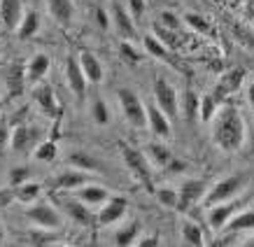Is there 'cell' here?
Returning a JSON list of instances; mask_svg holds the SVG:
<instances>
[{
    "instance_id": "1",
    "label": "cell",
    "mask_w": 254,
    "mask_h": 247,
    "mask_svg": "<svg viewBox=\"0 0 254 247\" xmlns=\"http://www.w3.org/2000/svg\"><path fill=\"white\" fill-rule=\"evenodd\" d=\"M215 145L224 152H238L245 142V119L238 108L231 103H224V108L217 110L215 128H212Z\"/></svg>"
},
{
    "instance_id": "2",
    "label": "cell",
    "mask_w": 254,
    "mask_h": 247,
    "mask_svg": "<svg viewBox=\"0 0 254 247\" xmlns=\"http://www.w3.org/2000/svg\"><path fill=\"white\" fill-rule=\"evenodd\" d=\"M119 149H122L124 163H126V168L131 170L133 178L138 180L147 191H154V166L147 159L145 152H140V149H135L131 145H124V142L119 145Z\"/></svg>"
},
{
    "instance_id": "3",
    "label": "cell",
    "mask_w": 254,
    "mask_h": 247,
    "mask_svg": "<svg viewBox=\"0 0 254 247\" xmlns=\"http://www.w3.org/2000/svg\"><path fill=\"white\" fill-rule=\"evenodd\" d=\"M247 186V175L245 173H233V175H229V178L219 180V182H215L212 185V189L210 191H205V196H203V203L205 205H215V203H224V201H231V198H236V196H240L243 193V189Z\"/></svg>"
},
{
    "instance_id": "4",
    "label": "cell",
    "mask_w": 254,
    "mask_h": 247,
    "mask_svg": "<svg viewBox=\"0 0 254 247\" xmlns=\"http://www.w3.org/2000/svg\"><path fill=\"white\" fill-rule=\"evenodd\" d=\"M117 98H119V105H122V112L126 117V122L131 124L133 128L149 126V122H147V105L140 101V96L133 89H119Z\"/></svg>"
},
{
    "instance_id": "5",
    "label": "cell",
    "mask_w": 254,
    "mask_h": 247,
    "mask_svg": "<svg viewBox=\"0 0 254 247\" xmlns=\"http://www.w3.org/2000/svg\"><path fill=\"white\" fill-rule=\"evenodd\" d=\"M26 219L33 222L35 226H42V229H52V231H59L63 229V215L54 205L49 203H35L26 210Z\"/></svg>"
},
{
    "instance_id": "6",
    "label": "cell",
    "mask_w": 254,
    "mask_h": 247,
    "mask_svg": "<svg viewBox=\"0 0 254 247\" xmlns=\"http://www.w3.org/2000/svg\"><path fill=\"white\" fill-rule=\"evenodd\" d=\"M154 101L170 119H175V117L180 115V96H177L175 86L170 84L168 79L159 77L154 82Z\"/></svg>"
},
{
    "instance_id": "7",
    "label": "cell",
    "mask_w": 254,
    "mask_h": 247,
    "mask_svg": "<svg viewBox=\"0 0 254 247\" xmlns=\"http://www.w3.org/2000/svg\"><path fill=\"white\" fill-rule=\"evenodd\" d=\"M243 208V198L236 196L231 201H224V203H215V205H210L208 208V224L210 229H215V231H222L224 226L231 222V217Z\"/></svg>"
},
{
    "instance_id": "8",
    "label": "cell",
    "mask_w": 254,
    "mask_h": 247,
    "mask_svg": "<svg viewBox=\"0 0 254 247\" xmlns=\"http://www.w3.org/2000/svg\"><path fill=\"white\" fill-rule=\"evenodd\" d=\"M243 82H245V68H233V70H229V72H224L222 79L217 82L212 96L217 98V103H226L233 96V93H236L240 86H243Z\"/></svg>"
},
{
    "instance_id": "9",
    "label": "cell",
    "mask_w": 254,
    "mask_h": 247,
    "mask_svg": "<svg viewBox=\"0 0 254 247\" xmlns=\"http://www.w3.org/2000/svg\"><path fill=\"white\" fill-rule=\"evenodd\" d=\"M112 9V23H115L117 33L122 35V40H135L138 38V28H135V19L131 16V12L126 7H122L119 2L110 5Z\"/></svg>"
},
{
    "instance_id": "10",
    "label": "cell",
    "mask_w": 254,
    "mask_h": 247,
    "mask_svg": "<svg viewBox=\"0 0 254 247\" xmlns=\"http://www.w3.org/2000/svg\"><path fill=\"white\" fill-rule=\"evenodd\" d=\"M65 79H68L70 91L75 93L77 98H84L89 79H86L84 70L79 65V59H75V56H68V61H65Z\"/></svg>"
},
{
    "instance_id": "11",
    "label": "cell",
    "mask_w": 254,
    "mask_h": 247,
    "mask_svg": "<svg viewBox=\"0 0 254 247\" xmlns=\"http://www.w3.org/2000/svg\"><path fill=\"white\" fill-rule=\"evenodd\" d=\"M126 210H128V201L122 198V196H110L108 201L103 203V208L98 210V224L103 226H110L119 222L124 215H126Z\"/></svg>"
},
{
    "instance_id": "12",
    "label": "cell",
    "mask_w": 254,
    "mask_h": 247,
    "mask_svg": "<svg viewBox=\"0 0 254 247\" xmlns=\"http://www.w3.org/2000/svg\"><path fill=\"white\" fill-rule=\"evenodd\" d=\"M203 196H205V185L200 180H187L185 185L180 186V201H177L180 212H187L191 205L203 201Z\"/></svg>"
},
{
    "instance_id": "13",
    "label": "cell",
    "mask_w": 254,
    "mask_h": 247,
    "mask_svg": "<svg viewBox=\"0 0 254 247\" xmlns=\"http://www.w3.org/2000/svg\"><path fill=\"white\" fill-rule=\"evenodd\" d=\"M147 122H149V128L154 131V135H159L161 140L170 138L173 135V126H170V117L163 112L159 105H149L147 108Z\"/></svg>"
},
{
    "instance_id": "14",
    "label": "cell",
    "mask_w": 254,
    "mask_h": 247,
    "mask_svg": "<svg viewBox=\"0 0 254 247\" xmlns=\"http://www.w3.org/2000/svg\"><path fill=\"white\" fill-rule=\"evenodd\" d=\"M89 178H91V173H86V170L75 168V166H72V170H63V173L56 175L54 186L56 189H68V191H75V189H79V186H84L86 182H89Z\"/></svg>"
},
{
    "instance_id": "15",
    "label": "cell",
    "mask_w": 254,
    "mask_h": 247,
    "mask_svg": "<svg viewBox=\"0 0 254 247\" xmlns=\"http://www.w3.org/2000/svg\"><path fill=\"white\" fill-rule=\"evenodd\" d=\"M61 205L63 210L68 212L70 219H75L79 226H89L93 222V215L89 212V205L84 201H79L77 196H72V198H61Z\"/></svg>"
},
{
    "instance_id": "16",
    "label": "cell",
    "mask_w": 254,
    "mask_h": 247,
    "mask_svg": "<svg viewBox=\"0 0 254 247\" xmlns=\"http://www.w3.org/2000/svg\"><path fill=\"white\" fill-rule=\"evenodd\" d=\"M33 98H35V103H38L40 108H42V112L49 117H56L59 115V103H56V93L54 89H52V84H38L35 89H33Z\"/></svg>"
},
{
    "instance_id": "17",
    "label": "cell",
    "mask_w": 254,
    "mask_h": 247,
    "mask_svg": "<svg viewBox=\"0 0 254 247\" xmlns=\"http://www.w3.org/2000/svg\"><path fill=\"white\" fill-rule=\"evenodd\" d=\"M142 42H145V49H147V52H149V54H152V56H154V59H161V61H166V63H168V65H173V68H175V70H180V68H182V65L177 63L175 54H173V52H170L168 47L163 45L161 40L156 38L154 33H152V35H145V38H142Z\"/></svg>"
},
{
    "instance_id": "18",
    "label": "cell",
    "mask_w": 254,
    "mask_h": 247,
    "mask_svg": "<svg viewBox=\"0 0 254 247\" xmlns=\"http://www.w3.org/2000/svg\"><path fill=\"white\" fill-rule=\"evenodd\" d=\"M77 59H79V65H82V70H84L86 79H89L91 84H98L100 79H103V75H105L103 63H100L98 56L93 54V52H89V49H84V52H82Z\"/></svg>"
},
{
    "instance_id": "19",
    "label": "cell",
    "mask_w": 254,
    "mask_h": 247,
    "mask_svg": "<svg viewBox=\"0 0 254 247\" xmlns=\"http://www.w3.org/2000/svg\"><path fill=\"white\" fill-rule=\"evenodd\" d=\"M23 2L21 0H2L0 2V19H2V23L7 26V28H19V23H21L23 19Z\"/></svg>"
},
{
    "instance_id": "20",
    "label": "cell",
    "mask_w": 254,
    "mask_h": 247,
    "mask_svg": "<svg viewBox=\"0 0 254 247\" xmlns=\"http://www.w3.org/2000/svg\"><path fill=\"white\" fill-rule=\"evenodd\" d=\"M49 65H52L49 56L42 54V52L35 54L31 61L26 63V82H28V84H38V82H42V77L49 72Z\"/></svg>"
},
{
    "instance_id": "21",
    "label": "cell",
    "mask_w": 254,
    "mask_h": 247,
    "mask_svg": "<svg viewBox=\"0 0 254 247\" xmlns=\"http://www.w3.org/2000/svg\"><path fill=\"white\" fill-rule=\"evenodd\" d=\"M75 196H77L79 201H84L86 205H103V203H105V201L110 198V191L105 189V186L86 182L84 186L75 189Z\"/></svg>"
},
{
    "instance_id": "22",
    "label": "cell",
    "mask_w": 254,
    "mask_h": 247,
    "mask_svg": "<svg viewBox=\"0 0 254 247\" xmlns=\"http://www.w3.org/2000/svg\"><path fill=\"white\" fill-rule=\"evenodd\" d=\"M28 84L26 82V63L23 61H14L7 70V86H9V96L16 98L23 93V86Z\"/></svg>"
},
{
    "instance_id": "23",
    "label": "cell",
    "mask_w": 254,
    "mask_h": 247,
    "mask_svg": "<svg viewBox=\"0 0 254 247\" xmlns=\"http://www.w3.org/2000/svg\"><path fill=\"white\" fill-rule=\"evenodd\" d=\"M47 7L61 26H70L75 19V2L72 0H47Z\"/></svg>"
},
{
    "instance_id": "24",
    "label": "cell",
    "mask_w": 254,
    "mask_h": 247,
    "mask_svg": "<svg viewBox=\"0 0 254 247\" xmlns=\"http://www.w3.org/2000/svg\"><path fill=\"white\" fill-rule=\"evenodd\" d=\"M226 226L233 236L236 233H254V210H240L238 215L231 217V222Z\"/></svg>"
},
{
    "instance_id": "25",
    "label": "cell",
    "mask_w": 254,
    "mask_h": 247,
    "mask_svg": "<svg viewBox=\"0 0 254 247\" xmlns=\"http://www.w3.org/2000/svg\"><path fill=\"white\" fill-rule=\"evenodd\" d=\"M33 135H35V128L26 126V124H19L12 128V138H9V147L14 152H23L26 147L33 142Z\"/></svg>"
},
{
    "instance_id": "26",
    "label": "cell",
    "mask_w": 254,
    "mask_h": 247,
    "mask_svg": "<svg viewBox=\"0 0 254 247\" xmlns=\"http://www.w3.org/2000/svg\"><path fill=\"white\" fill-rule=\"evenodd\" d=\"M231 35L236 40V45H240L243 49L252 52L254 49V31L243 21H231Z\"/></svg>"
},
{
    "instance_id": "27",
    "label": "cell",
    "mask_w": 254,
    "mask_h": 247,
    "mask_svg": "<svg viewBox=\"0 0 254 247\" xmlns=\"http://www.w3.org/2000/svg\"><path fill=\"white\" fill-rule=\"evenodd\" d=\"M198 110H200V96L189 86L182 93V115H185L187 122H196L198 119Z\"/></svg>"
},
{
    "instance_id": "28",
    "label": "cell",
    "mask_w": 254,
    "mask_h": 247,
    "mask_svg": "<svg viewBox=\"0 0 254 247\" xmlns=\"http://www.w3.org/2000/svg\"><path fill=\"white\" fill-rule=\"evenodd\" d=\"M145 154H147V159L152 161V166H156V168H166L168 161L173 159L170 149L166 145H161V142H149L145 149Z\"/></svg>"
},
{
    "instance_id": "29",
    "label": "cell",
    "mask_w": 254,
    "mask_h": 247,
    "mask_svg": "<svg viewBox=\"0 0 254 247\" xmlns=\"http://www.w3.org/2000/svg\"><path fill=\"white\" fill-rule=\"evenodd\" d=\"M68 161H70V166L82 168V170H86V173H96V170L103 168V163L93 154H89V152H72V154L68 156Z\"/></svg>"
},
{
    "instance_id": "30",
    "label": "cell",
    "mask_w": 254,
    "mask_h": 247,
    "mask_svg": "<svg viewBox=\"0 0 254 247\" xmlns=\"http://www.w3.org/2000/svg\"><path fill=\"white\" fill-rule=\"evenodd\" d=\"M180 231H182V238H185L187 245H203L205 238H203V229H200L196 222L191 219H182V224H180Z\"/></svg>"
},
{
    "instance_id": "31",
    "label": "cell",
    "mask_w": 254,
    "mask_h": 247,
    "mask_svg": "<svg viewBox=\"0 0 254 247\" xmlns=\"http://www.w3.org/2000/svg\"><path fill=\"white\" fill-rule=\"evenodd\" d=\"M38 28H40V16H38V12L31 9V12L23 14L21 23H19V28H16V35H19V40H28L38 33Z\"/></svg>"
},
{
    "instance_id": "32",
    "label": "cell",
    "mask_w": 254,
    "mask_h": 247,
    "mask_svg": "<svg viewBox=\"0 0 254 247\" xmlns=\"http://www.w3.org/2000/svg\"><path fill=\"white\" fill-rule=\"evenodd\" d=\"M217 110H219V103L212 93H205V96H200V110H198V119L203 124H208L215 119Z\"/></svg>"
},
{
    "instance_id": "33",
    "label": "cell",
    "mask_w": 254,
    "mask_h": 247,
    "mask_svg": "<svg viewBox=\"0 0 254 247\" xmlns=\"http://www.w3.org/2000/svg\"><path fill=\"white\" fill-rule=\"evenodd\" d=\"M154 35L161 40L163 45L168 47L170 52H175L177 47H180V35H177V31H173V28H168V26H163L161 21L154 23Z\"/></svg>"
},
{
    "instance_id": "34",
    "label": "cell",
    "mask_w": 254,
    "mask_h": 247,
    "mask_svg": "<svg viewBox=\"0 0 254 247\" xmlns=\"http://www.w3.org/2000/svg\"><path fill=\"white\" fill-rule=\"evenodd\" d=\"M138 233H140V224L138 222H131V224H126L124 229L117 231L115 243L117 245H135L138 243Z\"/></svg>"
},
{
    "instance_id": "35",
    "label": "cell",
    "mask_w": 254,
    "mask_h": 247,
    "mask_svg": "<svg viewBox=\"0 0 254 247\" xmlns=\"http://www.w3.org/2000/svg\"><path fill=\"white\" fill-rule=\"evenodd\" d=\"M40 191H42V186L38 185V182H23V185L16 186V201H21V203H33V201H38V196Z\"/></svg>"
},
{
    "instance_id": "36",
    "label": "cell",
    "mask_w": 254,
    "mask_h": 247,
    "mask_svg": "<svg viewBox=\"0 0 254 247\" xmlns=\"http://www.w3.org/2000/svg\"><path fill=\"white\" fill-rule=\"evenodd\" d=\"M56 154H59V147H56L54 140H45V142H40V145L35 147V159L42 163L54 161Z\"/></svg>"
},
{
    "instance_id": "37",
    "label": "cell",
    "mask_w": 254,
    "mask_h": 247,
    "mask_svg": "<svg viewBox=\"0 0 254 247\" xmlns=\"http://www.w3.org/2000/svg\"><path fill=\"white\" fill-rule=\"evenodd\" d=\"M56 240V231H52V229H42V226H38V229H33L31 233H28V243L31 245H49V243H54Z\"/></svg>"
},
{
    "instance_id": "38",
    "label": "cell",
    "mask_w": 254,
    "mask_h": 247,
    "mask_svg": "<svg viewBox=\"0 0 254 247\" xmlns=\"http://www.w3.org/2000/svg\"><path fill=\"white\" fill-rule=\"evenodd\" d=\"M154 193L161 205H166V208H177V201H180V191H177V189H173V186H159Z\"/></svg>"
},
{
    "instance_id": "39",
    "label": "cell",
    "mask_w": 254,
    "mask_h": 247,
    "mask_svg": "<svg viewBox=\"0 0 254 247\" xmlns=\"http://www.w3.org/2000/svg\"><path fill=\"white\" fill-rule=\"evenodd\" d=\"M91 117L93 122L98 124V126H105V124H110V110L108 105H105V101H93V108H91Z\"/></svg>"
},
{
    "instance_id": "40",
    "label": "cell",
    "mask_w": 254,
    "mask_h": 247,
    "mask_svg": "<svg viewBox=\"0 0 254 247\" xmlns=\"http://www.w3.org/2000/svg\"><path fill=\"white\" fill-rule=\"evenodd\" d=\"M185 21L191 26L193 31H198V33H203V35H212V26H210L203 16H198V14H187L185 16Z\"/></svg>"
},
{
    "instance_id": "41",
    "label": "cell",
    "mask_w": 254,
    "mask_h": 247,
    "mask_svg": "<svg viewBox=\"0 0 254 247\" xmlns=\"http://www.w3.org/2000/svg\"><path fill=\"white\" fill-rule=\"evenodd\" d=\"M31 180V168L28 166H16V168L9 170V185L12 186H19L23 182H28Z\"/></svg>"
},
{
    "instance_id": "42",
    "label": "cell",
    "mask_w": 254,
    "mask_h": 247,
    "mask_svg": "<svg viewBox=\"0 0 254 247\" xmlns=\"http://www.w3.org/2000/svg\"><path fill=\"white\" fill-rule=\"evenodd\" d=\"M119 54H122V59L128 65H135V63L140 61V54L133 49V45H131V40H124L122 42V47H119Z\"/></svg>"
},
{
    "instance_id": "43",
    "label": "cell",
    "mask_w": 254,
    "mask_h": 247,
    "mask_svg": "<svg viewBox=\"0 0 254 247\" xmlns=\"http://www.w3.org/2000/svg\"><path fill=\"white\" fill-rule=\"evenodd\" d=\"M126 9L131 12L135 21H140L145 16V0H126Z\"/></svg>"
},
{
    "instance_id": "44",
    "label": "cell",
    "mask_w": 254,
    "mask_h": 247,
    "mask_svg": "<svg viewBox=\"0 0 254 247\" xmlns=\"http://www.w3.org/2000/svg\"><path fill=\"white\" fill-rule=\"evenodd\" d=\"M16 201V186H5V189H0V208H7L12 203Z\"/></svg>"
},
{
    "instance_id": "45",
    "label": "cell",
    "mask_w": 254,
    "mask_h": 247,
    "mask_svg": "<svg viewBox=\"0 0 254 247\" xmlns=\"http://www.w3.org/2000/svg\"><path fill=\"white\" fill-rule=\"evenodd\" d=\"M9 138H12V131H9V126L5 122H0V154L7 149L9 145Z\"/></svg>"
},
{
    "instance_id": "46",
    "label": "cell",
    "mask_w": 254,
    "mask_h": 247,
    "mask_svg": "<svg viewBox=\"0 0 254 247\" xmlns=\"http://www.w3.org/2000/svg\"><path fill=\"white\" fill-rule=\"evenodd\" d=\"M161 23L163 26H168V28H173V31H177L182 23H180V16H175L173 12H161Z\"/></svg>"
},
{
    "instance_id": "47",
    "label": "cell",
    "mask_w": 254,
    "mask_h": 247,
    "mask_svg": "<svg viewBox=\"0 0 254 247\" xmlns=\"http://www.w3.org/2000/svg\"><path fill=\"white\" fill-rule=\"evenodd\" d=\"M163 170H166L168 175H175V173H185V170H187V163H185V161H180V159H175V156H173V159L168 161V166H166Z\"/></svg>"
},
{
    "instance_id": "48",
    "label": "cell",
    "mask_w": 254,
    "mask_h": 247,
    "mask_svg": "<svg viewBox=\"0 0 254 247\" xmlns=\"http://www.w3.org/2000/svg\"><path fill=\"white\" fill-rule=\"evenodd\" d=\"M138 245L140 247H159L161 245V238H159V236H152V238H140Z\"/></svg>"
},
{
    "instance_id": "49",
    "label": "cell",
    "mask_w": 254,
    "mask_h": 247,
    "mask_svg": "<svg viewBox=\"0 0 254 247\" xmlns=\"http://www.w3.org/2000/svg\"><path fill=\"white\" fill-rule=\"evenodd\" d=\"M96 16H98V23L103 26V28H108L110 26V16H108V12H105V7H98L96 9Z\"/></svg>"
},
{
    "instance_id": "50",
    "label": "cell",
    "mask_w": 254,
    "mask_h": 247,
    "mask_svg": "<svg viewBox=\"0 0 254 247\" xmlns=\"http://www.w3.org/2000/svg\"><path fill=\"white\" fill-rule=\"evenodd\" d=\"M247 98H250V105H252V110H254V82L250 84V91H247Z\"/></svg>"
},
{
    "instance_id": "51",
    "label": "cell",
    "mask_w": 254,
    "mask_h": 247,
    "mask_svg": "<svg viewBox=\"0 0 254 247\" xmlns=\"http://www.w3.org/2000/svg\"><path fill=\"white\" fill-rule=\"evenodd\" d=\"M5 240V226H2V219H0V243Z\"/></svg>"
},
{
    "instance_id": "52",
    "label": "cell",
    "mask_w": 254,
    "mask_h": 247,
    "mask_svg": "<svg viewBox=\"0 0 254 247\" xmlns=\"http://www.w3.org/2000/svg\"><path fill=\"white\" fill-rule=\"evenodd\" d=\"M252 16H254V12H252Z\"/></svg>"
}]
</instances>
